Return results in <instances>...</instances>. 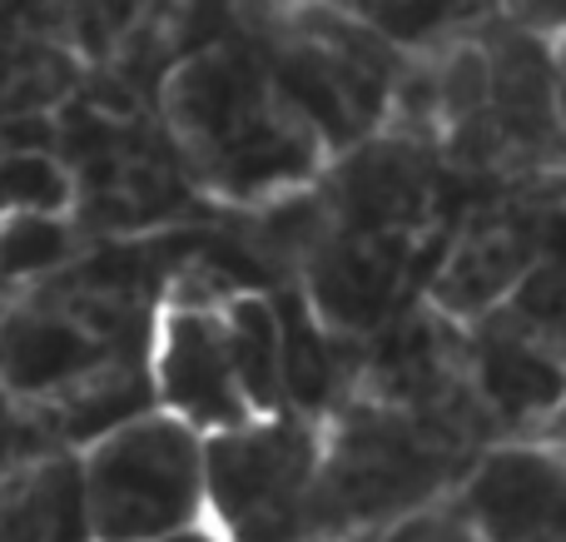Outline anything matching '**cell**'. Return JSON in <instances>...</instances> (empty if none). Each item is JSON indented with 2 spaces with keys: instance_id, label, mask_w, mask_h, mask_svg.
I'll return each mask as SVG.
<instances>
[{
  "instance_id": "1",
  "label": "cell",
  "mask_w": 566,
  "mask_h": 542,
  "mask_svg": "<svg viewBox=\"0 0 566 542\" xmlns=\"http://www.w3.org/2000/svg\"><path fill=\"white\" fill-rule=\"evenodd\" d=\"M159 110L169 145L195 185L229 205L264 209L318 185L328 169V149L239 40H219L175 60L159 90Z\"/></svg>"
},
{
  "instance_id": "2",
  "label": "cell",
  "mask_w": 566,
  "mask_h": 542,
  "mask_svg": "<svg viewBox=\"0 0 566 542\" xmlns=\"http://www.w3.org/2000/svg\"><path fill=\"white\" fill-rule=\"evenodd\" d=\"M497 438L458 414H428L353 388L323 418L313 513L323 542L378 538L408 513L452 498Z\"/></svg>"
},
{
  "instance_id": "3",
  "label": "cell",
  "mask_w": 566,
  "mask_h": 542,
  "mask_svg": "<svg viewBox=\"0 0 566 542\" xmlns=\"http://www.w3.org/2000/svg\"><path fill=\"white\" fill-rule=\"evenodd\" d=\"M75 478L90 542H159L205 523V438L159 408L80 448Z\"/></svg>"
},
{
  "instance_id": "4",
  "label": "cell",
  "mask_w": 566,
  "mask_h": 542,
  "mask_svg": "<svg viewBox=\"0 0 566 542\" xmlns=\"http://www.w3.org/2000/svg\"><path fill=\"white\" fill-rule=\"evenodd\" d=\"M323 424L269 414L205 438V523L224 542H323L313 513Z\"/></svg>"
},
{
  "instance_id": "5",
  "label": "cell",
  "mask_w": 566,
  "mask_h": 542,
  "mask_svg": "<svg viewBox=\"0 0 566 542\" xmlns=\"http://www.w3.org/2000/svg\"><path fill=\"white\" fill-rule=\"evenodd\" d=\"M557 215H562V175H532L502 185L492 205L472 209L448 239L428 274L422 304L448 324L472 329L507 304V294L557 254Z\"/></svg>"
},
{
  "instance_id": "6",
  "label": "cell",
  "mask_w": 566,
  "mask_h": 542,
  "mask_svg": "<svg viewBox=\"0 0 566 542\" xmlns=\"http://www.w3.org/2000/svg\"><path fill=\"white\" fill-rule=\"evenodd\" d=\"M438 149L412 139L368 135L363 145L343 149L318 175V195L333 229L373 239H422L438 229Z\"/></svg>"
},
{
  "instance_id": "7",
  "label": "cell",
  "mask_w": 566,
  "mask_h": 542,
  "mask_svg": "<svg viewBox=\"0 0 566 542\" xmlns=\"http://www.w3.org/2000/svg\"><path fill=\"white\" fill-rule=\"evenodd\" d=\"M418 249L422 244H408V239H373L328 225V234L293 269V294L323 334L373 344L402 314Z\"/></svg>"
},
{
  "instance_id": "8",
  "label": "cell",
  "mask_w": 566,
  "mask_h": 542,
  "mask_svg": "<svg viewBox=\"0 0 566 542\" xmlns=\"http://www.w3.org/2000/svg\"><path fill=\"white\" fill-rule=\"evenodd\" d=\"M145 378L159 414L195 428L199 438L229 434L249 424V404L239 394L234 364L224 348L219 309H185L165 304L149 319L145 338Z\"/></svg>"
},
{
  "instance_id": "9",
  "label": "cell",
  "mask_w": 566,
  "mask_h": 542,
  "mask_svg": "<svg viewBox=\"0 0 566 542\" xmlns=\"http://www.w3.org/2000/svg\"><path fill=\"white\" fill-rule=\"evenodd\" d=\"M452 508L478 542H562V438H507L482 448L452 488Z\"/></svg>"
},
{
  "instance_id": "10",
  "label": "cell",
  "mask_w": 566,
  "mask_h": 542,
  "mask_svg": "<svg viewBox=\"0 0 566 542\" xmlns=\"http://www.w3.org/2000/svg\"><path fill=\"white\" fill-rule=\"evenodd\" d=\"M468 388L488 414L497 444L507 438H562V354L468 329Z\"/></svg>"
},
{
  "instance_id": "11",
  "label": "cell",
  "mask_w": 566,
  "mask_h": 542,
  "mask_svg": "<svg viewBox=\"0 0 566 542\" xmlns=\"http://www.w3.org/2000/svg\"><path fill=\"white\" fill-rule=\"evenodd\" d=\"M219 329H224V348L234 364L239 394H244L249 414L269 418L283 414V324L279 304L259 289H239L234 299L219 304Z\"/></svg>"
},
{
  "instance_id": "12",
  "label": "cell",
  "mask_w": 566,
  "mask_h": 542,
  "mask_svg": "<svg viewBox=\"0 0 566 542\" xmlns=\"http://www.w3.org/2000/svg\"><path fill=\"white\" fill-rule=\"evenodd\" d=\"M85 259V234L70 215H15L0 219V294L20 299L35 284L65 274Z\"/></svg>"
},
{
  "instance_id": "13",
  "label": "cell",
  "mask_w": 566,
  "mask_h": 542,
  "mask_svg": "<svg viewBox=\"0 0 566 542\" xmlns=\"http://www.w3.org/2000/svg\"><path fill=\"white\" fill-rule=\"evenodd\" d=\"M348 15L363 30H373L398 60H408L432 55L462 35H478L492 6H348Z\"/></svg>"
},
{
  "instance_id": "14",
  "label": "cell",
  "mask_w": 566,
  "mask_h": 542,
  "mask_svg": "<svg viewBox=\"0 0 566 542\" xmlns=\"http://www.w3.org/2000/svg\"><path fill=\"white\" fill-rule=\"evenodd\" d=\"M562 314H566L562 259L552 254L512 289L507 304H497L482 319V329H492V334H502V338H517V344H532V348H542V354H562Z\"/></svg>"
},
{
  "instance_id": "15",
  "label": "cell",
  "mask_w": 566,
  "mask_h": 542,
  "mask_svg": "<svg viewBox=\"0 0 566 542\" xmlns=\"http://www.w3.org/2000/svg\"><path fill=\"white\" fill-rule=\"evenodd\" d=\"M80 199L65 159L50 155H10L0 149V219L15 215H70Z\"/></svg>"
},
{
  "instance_id": "16",
  "label": "cell",
  "mask_w": 566,
  "mask_h": 542,
  "mask_svg": "<svg viewBox=\"0 0 566 542\" xmlns=\"http://www.w3.org/2000/svg\"><path fill=\"white\" fill-rule=\"evenodd\" d=\"M50 458H60V448L50 438V428L40 424V414L0 388V478L40 468Z\"/></svg>"
},
{
  "instance_id": "17",
  "label": "cell",
  "mask_w": 566,
  "mask_h": 542,
  "mask_svg": "<svg viewBox=\"0 0 566 542\" xmlns=\"http://www.w3.org/2000/svg\"><path fill=\"white\" fill-rule=\"evenodd\" d=\"M378 542H478V538H472V528L462 523V513L452 508V498H442V503L392 523L388 533H378Z\"/></svg>"
},
{
  "instance_id": "18",
  "label": "cell",
  "mask_w": 566,
  "mask_h": 542,
  "mask_svg": "<svg viewBox=\"0 0 566 542\" xmlns=\"http://www.w3.org/2000/svg\"><path fill=\"white\" fill-rule=\"evenodd\" d=\"M159 542H224V538H219L209 523H195V528H179V533H169V538H159Z\"/></svg>"
},
{
  "instance_id": "19",
  "label": "cell",
  "mask_w": 566,
  "mask_h": 542,
  "mask_svg": "<svg viewBox=\"0 0 566 542\" xmlns=\"http://www.w3.org/2000/svg\"><path fill=\"white\" fill-rule=\"evenodd\" d=\"M353 542H378V538H353Z\"/></svg>"
}]
</instances>
